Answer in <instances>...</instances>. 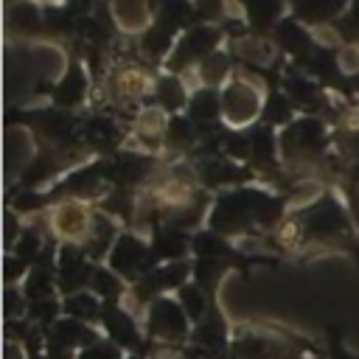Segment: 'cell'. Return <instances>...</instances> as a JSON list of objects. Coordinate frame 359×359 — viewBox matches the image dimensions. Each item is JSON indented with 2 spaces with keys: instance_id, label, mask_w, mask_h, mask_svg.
<instances>
[{
  "instance_id": "obj_2",
  "label": "cell",
  "mask_w": 359,
  "mask_h": 359,
  "mask_svg": "<svg viewBox=\"0 0 359 359\" xmlns=\"http://www.w3.org/2000/svg\"><path fill=\"white\" fill-rule=\"evenodd\" d=\"M115 90L123 98H137V95H143L149 90V79L140 70H123L118 76V81H115Z\"/></svg>"
},
{
  "instance_id": "obj_1",
  "label": "cell",
  "mask_w": 359,
  "mask_h": 359,
  "mask_svg": "<svg viewBox=\"0 0 359 359\" xmlns=\"http://www.w3.org/2000/svg\"><path fill=\"white\" fill-rule=\"evenodd\" d=\"M90 227H93V216L84 205L67 202V205L56 208V213H53V230L67 241H84L93 233Z\"/></svg>"
}]
</instances>
